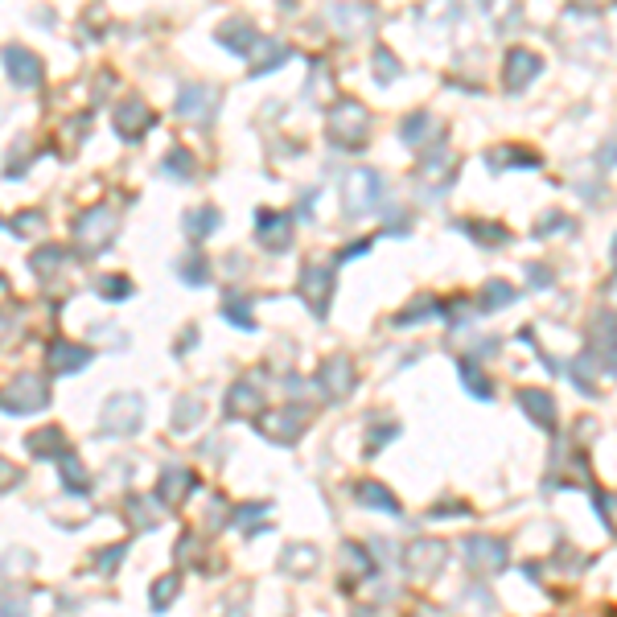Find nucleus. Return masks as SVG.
<instances>
[{"instance_id":"1","label":"nucleus","mask_w":617,"mask_h":617,"mask_svg":"<svg viewBox=\"0 0 617 617\" xmlns=\"http://www.w3.org/2000/svg\"><path fill=\"white\" fill-rule=\"evenodd\" d=\"M330 140L333 144H346V149H362L367 144V132H371V116L367 108L358 103V99H338L330 108Z\"/></svg>"},{"instance_id":"2","label":"nucleus","mask_w":617,"mask_h":617,"mask_svg":"<svg viewBox=\"0 0 617 617\" xmlns=\"http://www.w3.org/2000/svg\"><path fill=\"white\" fill-rule=\"evenodd\" d=\"M379 198H383V178L375 169H350L342 178V210H346V218L371 215L379 206Z\"/></svg>"},{"instance_id":"3","label":"nucleus","mask_w":617,"mask_h":617,"mask_svg":"<svg viewBox=\"0 0 617 617\" xmlns=\"http://www.w3.org/2000/svg\"><path fill=\"white\" fill-rule=\"evenodd\" d=\"M111 235H116V210L111 206H91L74 218V239H79L82 255H99L111 243Z\"/></svg>"},{"instance_id":"4","label":"nucleus","mask_w":617,"mask_h":617,"mask_svg":"<svg viewBox=\"0 0 617 617\" xmlns=\"http://www.w3.org/2000/svg\"><path fill=\"white\" fill-rule=\"evenodd\" d=\"M45 403H50V383H45V375H34V371L17 375L9 383V391H5V411L9 416H29V411L45 408Z\"/></svg>"},{"instance_id":"5","label":"nucleus","mask_w":617,"mask_h":617,"mask_svg":"<svg viewBox=\"0 0 617 617\" xmlns=\"http://www.w3.org/2000/svg\"><path fill=\"white\" fill-rule=\"evenodd\" d=\"M144 424V400L140 395H111L103 408V432L108 437H136Z\"/></svg>"},{"instance_id":"6","label":"nucleus","mask_w":617,"mask_h":617,"mask_svg":"<svg viewBox=\"0 0 617 617\" xmlns=\"http://www.w3.org/2000/svg\"><path fill=\"white\" fill-rule=\"evenodd\" d=\"M461 552H466L469 568H474V573H486V576L502 573V568L510 564V547H506V539H494V535H466Z\"/></svg>"},{"instance_id":"7","label":"nucleus","mask_w":617,"mask_h":617,"mask_svg":"<svg viewBox=\"0 0 617 617\" xmlns=\"http://www.w3.org/2000/svg\"><path fill=\"white\" fill-rule=\"evenodd\" d=\"M304 424H309V408H304V403H284V408H276V411H268V416H264L260 429H264V437L284 440V445H296V440H301V432H304Z\"/></svg>"},{"instance_id":"8","label":"nucleus","mask_w":617,"mask_h":617,"mask_svg":"<svg viewBox=\"0 0 617 617\" xmlns=\"http://www.w3.org/2000/svg\"><path fill=\"white\" fill-rule=\"evenodd\" d=\"M330 293H333V268L330 264H304L301 272V296L313 309V317L330 313Z\"/></svg>"},{"instance_id":"9","label":"nucleus","mask_w":617,"mask_h":617,"mask_svg":"<svg viewBox=\"0 0 617 617\" xmlns=\"http://www.w3.org/2000/svg\"><path fill=\"white\" fill-rule=\"evenodd\" d=\"M448 560V547L440 539H411L408 552H403V564L416 581H429V576L440 573V564Z\"/></svg>"},{"instance_id":"10","label":"nucleus","mask_w":617,"mask_h":617,"mask_svg":"<svg viewBox=\"0 0 617 617\" xmlns=\"http://www.w3.org/2000/svg\"><path fill=\"white\" fill-rule=\"evenodd\" d=\"M218 111V91L210 82H186L178 95V116L194 120V124H206V120Z\"/></svg>"},{"instance_id":"11","label":"nucleus","mask_w":617,"mask_h":617,"mask_svg":"<svg viewBox=\"0 0 617 617\" xmlns=\"http://www.w3.org/2000/svg\"><path fill=\"white\" fill-rule=\"evenodd\" d=\"M5 71H9V82L29 91L42 82V58L34 50H25V45H5Z\"/></svg>"},{"instance_id":"12","label":"nucleus","mask_w":617,"mask_h":617,"mask_svg":"<svg viewBox=\"0 0 617 617\" xmlns=\"http://www.w3.org/2000/svg\"><path fill=\"white\" fill-rule=\"evenodd\" d=\"M317 387H322V395L330 403L346 400L350 391H354V367H350V358H330L322 371H317Z\"/></svg>"},{"instance_id":"13","label":"nucleus","mask_w":617,"mask_h":617,"mask_svg":"<svg viewBox=\"0 0 617 617\" xmlns=\"http://www.w3.org/2000/svg\"><path fill=\"white\" fill-rule=\"evenodd\" d=\"M539 71H544V58L535 54V50H523V45H515L506 54V91H523V87H531V82L539 79Z\"/></svg>"},{"instance_id":"14","label":"nucleus","mask_w":617,"mask_h":617,"mask_svg":"<svg viewBox=\"0 0 617 617\" xmlns=\"http://www.w3.org/2000/svg\"><path fill=\"white\" fill-rule=\"evenodd\" d=\"M149 128H152L149 103H140V99H124V103H116V132L124 136V140H140Z\"/></svg>"},{"instance_id":"15","label":"nucleus","mask_w":617,"mask_h":617,"mask_svg":"<svg viewBox=\"0 0 617 617\" xmlns=\"http://www.w3.org/2000/svg\"><path fill=\"white\" fill-rule=\"evenodd\" d=\"M45 362H50V371H58V375H71V371H82L91 362V346L54 338L50 342V350H45Z\"/></svg>"},{"instance_id":"16","label":"nucleus","mask_w":617,"mask_h":617,"mask_svg":"<svg viewBox=\"0 0 617 617\" xmlns=\"http://www.w3.org/2000/svg\"><path fill=\"white\" fill-rule=\"evenodd\" d=\"M288 58H293V50H288L284 42H276V37H255V45H251V74H268L276 71V66H284Z\"/></svg>"},{"instance_id":"17","label":"nucleus","mask_w":617,"mask_h":617,"mask_svg":"<svg viewBox=\"0 0 617 617\" xmlns=\"http://www.w3.org/2000/svg\"><path fill=\"white\" fill-rule=\"evenodd\" d=\"M255 239L268 251H284L288 243H293V235H288V215H280V210H260V215H255Z\"/></svg>"},{"instance_id":"18","label":"nucleus","mask_w":617,"mask_h":617,"mask_svg":"<svg viewBox=\"0 0 617 617\" xmlns=\"http://www.w3.org/2000/svg\"><path fill=\"white\" fill-rule=\"evenodd\" d=\"M198 486V477H194V469H186V466H165V474H161V482H157V498L161 502H186V494Z\"/></svg>"},{"instance_id":"19","label":"nucleus","mask_w":617,"mask_h":617,"mask_svg":"<svg viewBox=\"0 0 617 617\" xmlns=\"http://www.w3.org/2000/svg\"><path fill=\"white\" fill-rule=\"evenodd\" d=\"M519 408L527 411V416L539 424V429H547V432L555 429V400H552L547 391H535V387H523V391H519Z\"/></svg>"},{"instance_id":"20","label":"nucleus","mask_w":617,"mask_h":617,"mask_svg":"<svg viewBox=\"0 0 617 617\" xmlns=\"http://www.w3.org/2000/svg\"><path fill=\"white\" fill-rule=\"evenodd\" d=\"M124 515L132 519L136 531H152L161 523V498H157V494H152V498L149 494H132V498L124 502Z\"/></svg>"},{"instance_id":"21","label":"nucleus","mask_w":617,"mask_h":617,"mask_svg":"<svg viewBox=\"0 0 617 617\" xmlns=\"http://www.w3.org/2000/svg\"><path fill=\"white\" fill-rule=\"evenodd\" d=\"M317 547L313 544H288L284 552H280V568H284L288 576H313L317 573Z\"/></svg>"},{"instance_id":"22","label":"nucleus","mask_w":617,"mask_h":617,"mask_svg":"<svg viewBox=\"0 0 617 617\" xmlns=\"http://www.w3.org/2000/svg\"><path fill=\"white\" fill-rule=\"evenodd\" d=\"M25 448H29L34 457H58V461H63V457L71 453V445H66L63 429H37V432H29V437H25Z\"/></svg>"},{"instance_id":"23","label":"nucleus","mask_w":617,"mask_h":617,"mask_svg":"<svg viewBox=\"0 0 617 617\" xmlns=\"http://www.w3.org/2000/svg\"><path fill=\"white\" fill-rule=\"evenodd\" d=\"M215 37H218V45H227V50H235V54L247 58V54H251V45H255V37H260V34H255V29H251L247 21L235 17V21H227V25L218 29Z\"/></svg>"},{"instance_id":"24","label":"nucleus","mask_w":617,"mask_h":617,"mask_svg":"<svg viewBox=\"0 0 617 617\" xmlns=\"http://www.w3.org/2000/svg\"><path fill=\"white\" fill-rule=\"evenodd\" d=\"M218 223H223V215H218L215 206H202V210H186V218H181V227H186V235L194 243H202L206 235H215Z\"/></svg>"},{"instance_id":"25","label":"nucleus","mask_w":617,"mask_h":617,"mask_svg":"<svg viewBox=\"0 0 617 617\" xmlns=\"http://www.w3.org/2000/svg\"><path fill=\"white\" fill-rule=\"evenodd\" d=\"M354 498L362 502V506H371V510H387V515H400V502H395L391 490H387V486H379V482H358V486H354Z\"/></svg>"},{"instance_id":"26","label":"nucleus","mask_w":617,"mask_h":617,"mask_svg":"<svg viewBox=\"0 0 617 617\" xmlns=\"http://www.w3.org/2000/svg\"><path fill=\"white\" fill-rule=\"evenodd\" d=\"M448 165H453V152H448L445 144H437V149H432L429 157L420 161L416 178H420V181H448V178H453V169H448Z\"/></svg>"},{"instance_id":"27","label":"nucleus","mask_w":617,"mask_h":617,"mask_svg":"<svg viewBox=\"0 0 617 617\" xmlns=\"http://www.w3.org/2000/svg\"><path fill=\"white\" fill-rule=\"evenodd\" d=\"M486 165H490L494 173L502 169V165H523V169H539V157L531 149H506V144H502V149H490L486 152Z\"/></svg>"},{"instance_id":"28","label":"nucleus","mask_w":617,"mask_h":617,"mask_svg":"<svg viewBox=\"0 0 617 617\" xmlns=\"http://www.w3.org/2000/svg\"><path fill=\"white\" fill-rule=\"evenodd\" d=\"M424 132H432V136L440 132V128H437V120H432L429 111H416V116H408V120H403V124H400L403 144H411V149H420V144L429 140V136H424Z\"/></svg>"},{"instance_id":"29","label":"nucleus","mask_w":617,"mask_h":617,"mask_svg":"<svg viewBox=\"0 0 617 617\" xmlns=\"http://www.w3.org/2000/svg\"><path fill=\"white\" fill-rule=\"evenodd\" d=\"M58 477H63L66 494H87V486H91L87 469H82V461H79L74 453H66L63 461H58Z\"/></svg>"},{"instance_id":"30","label":"nucleus","mask_w":617,"mask_h":617,"mask_svg":"<svg viewBox=\"0 0 617 617\" xmlns=\"http://www.w3.org/2000/svg\"><path fill=\"white\" fill-rule=\"evenodd\" d=\"M260 411V395L251 383H235L231 395H227V416H255Z\"/></svg>"},{"instance_id":"31","label":"nucleus","mask_w":617,"mask_h":617,"mask_svg":"<svg viewBox=\"0 0 617 617\" xmlns=\"http://www.w3.org/2000/svg\"><path fill=\"white\" fill-rule=\"evenodd\" d=\"M161 169H165V178L189 181V178H194V152H189V149H181V144H173V149H169V157H165V161H161Z\"/></svg>"},{"instance_id":"32","label":"nucleus","mask_w":617,"mask_h":617,"mask_svg":"<svg viewBox=\"0 0 617 617\" xmlns=\"http://www.w3.org/2000/svg\"><path fill=\"white\" fill-rule=\"evenodd\" d=\"M181 593V576L178 573H169V576H161V581H152V609H157V613H165V609L173 605V597H178Z\"/></svg>"},{"instance_id":"33","label":"nucleus","mask_w":617,"mask_h":617,"mask_svg":"<svg viewBox=\"0 0 617 617\" xmlns=\"http://www.w3.org/2000/svg\"><path fill=\"white\" fill-rule=\"evenodd\" d=\"M342 560H350V581L375 573V560H371V552L362 544H342Z\"/></svg>"},{"instance_id":"34","label":"nucleus","mask_w":617,"mask_h":617,"mask_svg":"<svg viewBox=\"0 0 617 617\" xmlns=\"http://www.w3.org/2000/svg\"><path fill=\"white\" fill-rule=\"evenodd\" d=\"M457 367H461V383L469 387V395H477V400H486V403L494 400V387H490V379L482 375V367H474V362H457Z\"/></svg>"},{"instance_id":"35","label":"nucleus","mask_w":617,"mask_h":617,"mask_svg":"<svg viewBox=\"0 0 617 617\" xmlns=\"http://www.w3.org/2000/svg\"><path fill=\"white\" fill-rule=\"evenodd\" d=\"M461 231H469L477 243H486V247H502V243L510 239V231L502 223H461Z\"/></svg>"},{"instance_id":"36","label":"nucleus","mask_w":617,"mask_h":617,"mask_svg":"<svg viewBox=\"0 0 617 617\" xmlns=\"http://www.w3.org/2000/svg\"><path fill=\"white\" fill-rule=\"evenodd\" d=\"M515 296H519V293H515V288H510L506 280H490V284L482 288V309H486V313H494V309H502V304H510V301H515Z\"/></svg>"},{"instance_id":"37","label":"nucleus","mask_w":617,"mask_h":617,"mask_svg":"<svg viewBox=\"0 0 617 617\" xmlns=\"http://www.w3.org/2000/svg\"><path fill=\"white\" fill-rule=\"evenodd\" d=\"M223 317H227V322H235L239 330H255V322H251V304L243 301V296H227V301H223Z\"/></svg>"},{"instance_id":"38","label":"nucleus","mask_w":617,"mask_h":617,"mask_svg":"<svg viewBox=\"0 0 617 617\" xmlns=\"http://www.w3.org/2000/svg\"><path fill=\"white\" fill-rule=\"evenodd\" d=\"M202 411H206V408H202L198 400H181L178 408H173V429H178V432H189L198 420H202Z\"/></svg>"},{"instance_id":"39","label":"nucleus","mask_w":617,"mask_h":617,"mask_svg":"<svg viewBox=\"0 0 617 617\" xmlns=\"http://www.w3.org/2000/svg\"><path fill=\"white\" fill-rule=\"evenodd\" d=\"M58 264H63V247H37L34 255H29V268H34L37 276H50V272H58Z\"/></svg>"},{"instance_id":"40","label":"nucleus","mask_w":617,"mask_h":617,"mask_svg":"<svg viewBox=\"0 0 617 617\" xmlns=\"http://www.w3.org/2000/svg\"><path fill=\"white\" fill-rule=\"evenodd\" d=\"M178 276L186 280V284H210V272H206V260L202 255H186V260L178 264Z\"/></svg>"},{"instance_id":"41","label":"nucleus","mask_w":617,"mask_h":617,"mask_svg":"<svg viewBox=\"0 0 617 617\" xmlns=\"http://www.w3.org/2000/svg\"><path fill=\"white\" fill-rule=\"evenodd\" d=\"M375 79H383V82L400 79V63H395V54L387 50V45H379L375 50Z\"/></svg>"},{"instance_id":"42","label":"nucleus","mask_w":617,"mask_h":617,"mask_svg":"<svg viewBox=\"0 0 617 617\" xmlns=\"http://www.w3.org/2000/svg\"><path fill=\"white\" fill-rule=\"evenodd\" d=\"M99 293L108 296V301H116V296H132V280L128 276H103L99 280Z\"/></svg>"},{"instance_id":"43","label":"nucleus","mask_w":617,"mask_h":617,"mask_svg":"<svg viewBox=\"0 0 617 617\" xmlns=\"http://www.w3.org/2000/svg\"><path fill=\"white\" fill-rule=\"evenodd\" d=\"M555 227H560V231H573V218H564V215H555V210H547V215H544V218H539V223H535L539 239H544L547 231H555Z\"/></svg>"},{"instance_id":"44","label":"nucleus","mask_w":617,"mask_h":617,"mask_svg":"<svg viewBox=\"0 0 617 617\" xmlns=\"http://www.w3.org/2000/svg\"><path fill=\"white\" fill-rule=\"evenodd\" d=\"M95 560H99V573H111V568H120V560H124V544L103 547V552H99Z\"/></svg>"},{"instance_id":"45","label":"nucleus","mask_w":617,"mask_h":617,"mask_svg":"<svg viewBox=\"0 0 617 617\" xmlns=\"http://www.w3.org/2000/svg\"><path fill=\"white\" fill-rule=\"evenodd\" d=\"M25 613H29V601L21 593H9L5 597V617H25Z\"/></svg>"},{"instance_id":"46","label":"nucleus","mask_w":617,"mask_h":617,"mask_svg":"<svg viewBox=\"0 0 617 617\" xmlns=\"http://www.w3.org/2000/svg\"><path fill=\"white\" fill-rule=\"evenodd\" d=\"M260 515H268V502H251V506H239V510H235V523H251V519H260Z\"/></svg>"},{"instance_id":"47","label":"nucleus","mask_w":617,"mask_h":617,"mask_svg":"<svg viewBox=\"0 0 617 617\" xmlns=\"http://www.w3.org/2000/svg\"><path fill=\"white\" fill-rule=\"evenodd\" d=\"M597 161H601V165H605V169H613V165H617V132H613V136H609V140H605V144H601V152H597Z\"/></svg>"},{"instance_id":"48","label":"nucleus","mask_w":617,"mask_h":617,"mask_svg":"<svg viewBox=\"0 0 617 617\" xmlns=\"http://www.w3.org/2000/svg\"><path fill=\"white\" fill-rule=\"evenodd\" d=\"M29 227H42V215H37V210H29V215L9 218V231H29Z\"/></svg>"},{"instance_id":"49","label":"nucleus","mask_w":617,"mask_h":617,"mask_svg":"<svg viewBox=\"0 0 617 617\" xmlns=\"http://www.w3.org/2000/svg\"><path fill=\"white\" fill-rule=\"evenodd\" d=\"M544 264H527V280H531V288H547L552 284V272H539Z\"/></svg>"},{"instance_id":"50","label":"nucleus","mask_w":617,"mask_h":617,"mask_svg":"<svg viewBox=\"0 0 617 617\" xmlns=\"http://www.w3.org/2000/svg\"><path fill=\"white\" fill-rule=\"evenodd\" d=\"M445 515H469V506H457V502H440V506H432V519H445Z\"/></svg>"},{"instance_id":"51","label":"nucleus","mask_w":617,"mask_h":617,"mask_svg":"<svg viewBox=\"0 0 617 617\" xmlns=\"http://www.w3.org/2000/svg\"><path fill=\"white\" fill-rule=\"evenodd\" d=\"M395 432H400L395 424H383V429H375V437H371V448H375V445H387V440H391Z\"/></svg>"},{"instance_id":"52","label":"nucleus","mask_w":617,"mask_h":617,"mask_svg":"<svg viewBox=\"0 0 617 617\" xmlns=\"http://www.w3.org/2000/svg\"><path fill=\"white\" fill-rule=\"evenodd\" d=\"M609 255H613V264H617V239H613V247H609Z\"/></svg>"}]
</instances>
